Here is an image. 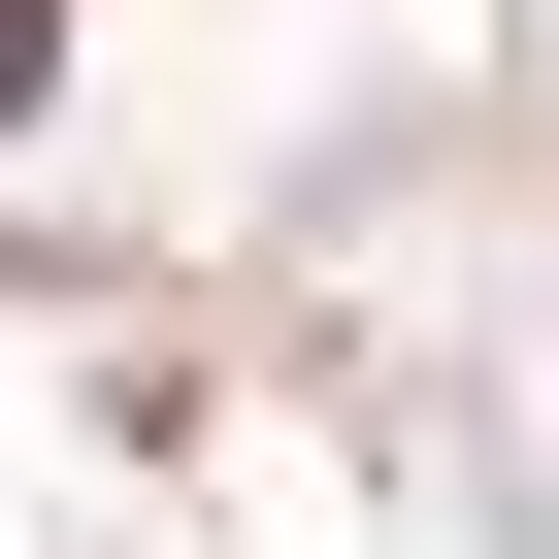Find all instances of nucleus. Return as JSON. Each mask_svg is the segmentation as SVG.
<instances>
[{"label":"nucleus","instance_id":"nucleus-1","mask_svg":"<svg viewBox=\"0 0 559 559\" xmlns=\"http://www.w3.org/2000/svg\"><path fill=\"white\" fill-rule=\"evenodd\" d=\"M0 99H34V0H0Z\"/></svg>","mask_w":559,"mask_h":559}]
</instances>
